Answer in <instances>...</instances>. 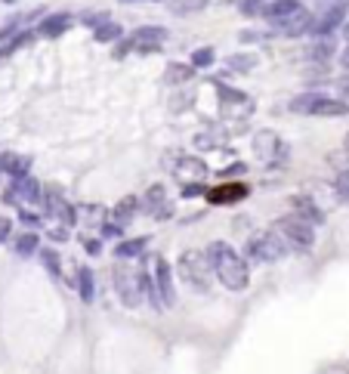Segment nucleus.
<instances>
[{"instance_id": "obj_1", "label": "nucleus", "mask_w": 349, "mask_h": 374, "mask_svg": "<svg viewBox=\"0 0 349 374\" xmlns=\"http://www.w3.org/2000/svg\"><path fill=\"white\" fill-rule=\"evenodd\" d=\"M204 254H207L210 269H214V276L223 282V288H229V291H244V288L251 285L248 260H244V254H238L229 242H210Z\"/></svg>"}, {"instance_id": "obj_2", "label": "nucleus", "mask_w": 349, "mask_h": 374, "mask_svg": "<svg viewBox=\"0 0 349 374\" xmlns=\"http://www.w3.org/2000/svg\"><path fill=\"white\" fill-rule=\"evenodd\" d=\"M176 276H180L183 282L192 288V291L207 294L210 291V276H214L207 254H198V251L180 254V260H176Z\"/></svg>"}, {"instance_id": "obj_3", "label": "nucleus", "mask_w": 349, "mask_h": 374, "mask_svg": "<svg viewBox=\"0 0 349 374\" xmlns=\"http://www.w3.org/2000/svg\"><path fill=\"white\" fill-rule=\"evenodd\" d=\"M291 112L294 115H312V118H343L349 115L346 99H334L325 93H300L291 99Z\"/></svg>"}, {"instance_id": "obj_4", "label": "nucleus", "mask_w": 349, "mask_h": 374, "mask_svg": "<svg viewBox=\"0 0 349 374\" xmlns=\"http://www.w3.org/2000/svg\"><path fill=\"white\" fill-rule=\"evenodd\" d=\"M275 232L285 238V244L291 251H309L312 244H316V229H312L309 220L297 217V214H285L275 220Z\"/></svg>"}, {"instance_id": "obj_5", "label": "nucleus", "mask_w": 349, "mask_h": 374, "mask_svg": "<svg viewBox=\"0 0 349 374\" xmlns=\"http://www.w3.org/2000/svg\"><path fill=\"white\" fill-rule=\"evenodd\" d=\"M244 254H248L251 263H278V260H285L287 244L278 232H257L244 244Z\"/></svg>"}, {"instance_id": "obj_6", "label": "nucleus", "mask_w": 349, "mask_h": 374, "mask_svg": "<svg viewBox=\"0 0 349 374\" xmlns=\"http://www.w3.org/2000/svg\"><path fill=\"white\" fill-rule=\"evenodd\" d=\"M253 155H260L266 164H285L287 155H291V149H287V142L278 133L260 130L253 136Z\"/></svg>"}, {"instance_id": "obj_7", "label": "nucleus", "mask_w": 349, "mask_h": 374, "mask_svg": "<svg viewBox=\"0 0 349 374\" xmlns=\"http://www.w3.org/2000/svg\"><path fill=\"white\" fill-rule=\"evenodd\" d=\"M127 40H130L133 53H158V50L167 44V28L164 25H142V28H136Z\"/></svg>"}, {"instance_id": "obj_8", "label": "nucleus", "mask_w": 349, "mask_h": 374, "mask_svg": "<svg viewBox=\"0 0 349 374\" xmlns=\"http://www.w3.org/2000/svg\"><path fill=\"white\" fill-rule=\"evenodd\" d=\"M4 201L16 204V208H22V204H40L44 201V189H40V183L34 180V176H19V180H13V186L4 192Z\"/></svg>"}, {"instance_id": "obj_9", "label": "nucleus", "mask_w": 349, "mask_h": 374, "mask_svg": "<svg viewBox=\"0 0 349 374\" xmlns=\"http://www.w3.org/2000/svg\"><path fill=\"white\" fill-rule=\"evenodd\" d=\"M170 170H173V176L183 183H201L210 176V167L204 164L198 155H176L170 161Z\"/></svg>"}, {"instance_id": "obj_10", "label": "nucleus", "mask_w": 349, "mask_h": 374, "mask_svg": "<svg viewBox=\"0 0 349 374\" xmlns=\"http://www.w3.org/2000/svg\"><path fill=\"white\" fill-rule=\"evenodd\" d=\"M112 276H115V291H118V297H121V303L127 306V310H136V306L142 303L139 278H136L130 269H121V266H115Z\"/></svg>"}, {"instance_id": "obj_11", "label": "nucleus", "mask_w": 349, "mask_h": 374, "mask_svg": "<svg viewBox=\"0 0 349 374\" xmlns=\"http://www.w3.org/2000/svg\"><path fill=\"white\" fill-rule=\"evenodd\" d=\"M343 25H346V4H334V6H328L321 16H316L312 34H316V38H331V34L340 31Z\"/></svg>"}, {"instance_id": "obj_12", "label": "nucleus", "mask_w": 349, "mask_h": 374, "mask_svg": "<svg viewBox=\"0 0 349 374\" xmlns=\"http://www.w3.org/2000/svg\"><path fill=\"white\" fill-rule=\"evenodd\" d=\"M312 22H316V16L300 6V10L291 13L285 22H278L275 31L285 34V38H303V34H312Z\"/></svg>"}, {"instance_id": "obj_13", "label": "nucleus", "mask_w": 349, "mask_h": 374, "mask_svg": "<svg viewBox=\"0 0 349 374\" xmlns=\"http://www.w3.org/2000/svg\"><path fill=\"white\" fill-rule=\"evenodd\" d=\"M155 285L161 294V303L173 306L176 303V288H173V266L164 257H155Z\"/></svg>"}, {"instance_id": "obj_14", "label": "nucleus", "mask_w": 349, "mask_h": 374, "mask_svg": "<svg viewBox=\"0 0 349 374\" xmlns=\"http://www.w3.org/2000/svg\"><path fill=\"white\" fill-rule=\"evenodd\" d=\"M44 208H47V214L59 217L62 223H74V220H78V210H74V204H68L59 189H44Z\"/></svg>"}, {"instance_id": "obj_15", "label": "nucleus", "mask_w": 349, "mask_h": 374, "mask_svg": "<svg viewBox=\"0 0 349 374\" xmlns=\"http://www.w3.org/2000/svg\"><path fill=\"white\" fill-rule=\"evenodd\" d=\"M71 25H74V16L71 13H50V16L40 19L38 34H40V38H62Z\"/></svg>"}, {"instance_id": "obj_16", "label": "nucleus", "mask_w": 349, "mask_h": 374, "mask_svg": "<svg viewBox=\"0 0 349 374\" xmlns=\"http://www.w3.org/2000/svg\"><path fill=\"white\" fill-rule=\"evenodd\" d=\"M71 288L81 294L84 303H93V297H96V276H93L90 266H74V278H71Z\"/></svg>"}, {"instance_id": "obj_17", "label": "nucleus", "mask_w": 349, "mask_h": 374, "mask_svg": "<svg viewBox=\"0 0 349 374\" xmlns=\"http://www.w3.org/2000/svg\"><path fill=\"white\" fill-rule=\"evenodd\" d=\"M300 10V0H269L266 6H263V19H269L272 25H278V22H285L291 13Z\"/></svg>"}, {"instance_id": "obj_18", "label": "nucleus", "mask_w": 349, "mask_h": 374, "mask_svg": "<svg viewBox=\"0 0 349 374\" xmlns=\"http://www.w3.org/2000/svg\"><path fill=\"white\" fill-rule=\"evenodd\" d=\"M0 167H4L6 176L19 180V176H28L31 158H28V155H16V152H4V155H0Z\"/></svg>"}, {"instance_id": "obj_19", "label": "nucleus", "mask_w": 349, "mask_h": 374, "mask_svg": "<svg viewBox=\"0 0 349 374\" xmlns=\"http://www.w3.org/2000/svg\"><path fill=\"white\" fill-rule=\"evenodd\" d=\"M142 210H149L151 217H170V201H167L164 186H151V189L146 192V204H142Z\"/></svg>"}, {"instance_id": "obj_20", "label": "nucleus", "mask_w": 349, "mask_h": 374, "mask_svg": "<svg viewBox=\"0 0 349 374\" xmlns=\"http://www.w3.org/2000/svg\"><path fill=\"white\" fill-rule=\"evenodd\" d=\"M136 278H139V291L149 300L151 310H164V303H161V294H158V285H155V272L139 269V272H136Z\"/></svg>"}, {"instance_id": "obj_21", "label": "nucleus", "mask_w": 349, "mask_h": 374, "mask_svg": "<svg viewBox=\"0 0 349 374\" xmlns=\"http://www.w3.org/2000/svg\"><path fill=\"white\" fill-rule=\"evenodd\" d=\"M149 248V238L146 235H136V238H121L118 242V248H115V257L118 260H133V257H139L142 251Z\"/></svg>"}, {"instance_id": "obj_22", "label": "nucleus", "mask_w": 349, "mask_h": 374, "mask_svg": "<svg viewBox=\"0 0 349 374\" xmlns=\"http://www.w3.org/2000/svg\"><path fill=\"white\" fill-rule=\"evenodd\" d=\"M291 204H294V214L297 217H303V220H309L312 226H319V223H325V210L321 208H316V204H312L309 198H291Z\"/></svg>"}, {"instance_id": "obj_23", "label": "nucleus", "mask_w": 349, "mask_h": 374, "mask_svg": "<svg viewBox=\"0 0 349 374\" xmlns=\"http://www.w3.org/2000/svg\"><path fill=\"white\" fill-rule=\"evenodd\" d=\"M13 251L19 254V257H34V254L40 251V238H38V232H22V235H16L13 238Z\"/></svg>"}, {"instance_id": "obj_24", "label": "nucleus", "mask_w": 349, "mask_h": 374, "mask_svg": "<svg viewBox=\"0 0 349 374\" xmlns=\"http://www.w3.org/2000/svg\"><path fill=\"white\" fill-rule=\"evenodd\" d=\"M334 53H337V47H334V40L331 38H316L309 44V50H306V56H309L312 62H328Z\"/></svg>"}, {"instance_id": "obj_25", "label": "nucleus", "mask_w": 349, "mask_h": 374, "mask_svg": "<svg viewBox=\"0 0 349 374\" xmlns=\"http://www.w3.org/2000/svg\"><path fill=\"white\" fill-rule=\"evenodd\" d=\"M124 38V28L118 22H102L99 28H93V40H96V44H115V40H121Z\"/></svg>"}, {"instance_id": "obj_26", "label": "nucleus", "mask_w": 349, "mask_h": 374, "mask_svg": "<svg viewBox=\"0 0 349 374\" xmlns=\"http://www.w3.org/2000/svg\"><path fill=\"white\" fill-rule=\"evenodd\" d=\"M195 74V65H183V62H173V65H167V72H164V81L167 84H185Z\"/></svg>"}, {"instance_id": "obj_27", "label": "nucleus", "mask_w": 349, "mask_h": 374, "mask_svg": "<svg viewBox=\"0 0 349 374\" xmlns=\"http://www.w3.org/2000/svg\"><path fill=\"white\" fill-rule=\"evenodd\" d=\"M38 257L40 263H44V269L50 272L53 278H62V263H59V254L53 248H44V251H38Z\"/></svg>"}, {"instance_id": "obj_28", "label": "nucleus", "mask_w": 349, "mask_h": 374, "mask_svg": "<svg viewBox=\"0 0 349 374\" xmlns=\"http://www.w3.org/2000/svg\"><path fill=\"white\" fill-rule=\"evenodd\" d=\"M136 210H139V201H136V198L118 201V208H115V223H130Z\"/></svg>"}, {"instance_id": "obj_29", "label": "nucleus", "mask_w": 349, "mask_h": 374, "mask_svg": "<svg viewBox=\"0 0 349 374\" xmlns=\"http://www.w3.org/2000/svg\"><path fill=\"white\" fill-rule=\"evenodd\" d=\"M204 6H207V0H173V4H170V10L180 13V16H189V13L204 10Z\"/></svg>"}, {"instance_id": "obj_30", "label": "nucleus", "mask_w": 349, "mask_h": 374, "mask_svg": "<svg viewBox=\"0 0 349 374\" xmlns=\"http://www.w3.org/2000/svg\"><path fill=\"white\" fill-rule=\"evenodd\" d=\"M214 59H217V53L210 47H198L192 53V65L195 68H210V65H214Z\"/></svg>"}, {"instance_id": "obj_31", "label": "nucleus", "mask_w": 349, "mask_h": 374, "mask_svg": "<svg viewBox=\"0 0 349 374\" xmlns=\"http://www.w3.org/2000/svg\"><path fill=\"white\" fill-rule=\"evenodd\" d=\"M229 65L235 72H251V68H257V56H229Z\"/></svg>"}, {"instance_id": "obj_32", "label": "nucleus", "mask_w": 349, "mask_h": 374, "mask_svg": "<svg viewBox=\"0 0 349 374\" xmlns=\"http://www.w3.org/2000/svg\"><path fill=\"white\" fill-rule=\"evenodd\" d=\"M334 192L349 204V170H343V174H340L337 180H334Z\"/></svg>"}, {"instance_id": "obj_33", "label": "nucleus", "mask_w": 349, "mask_h": 374, "mask_svg": "<svg viewBox=\"0 0 349 374\" xmlns=\"http://www.w3.org/2000/svg\"><path fill=\"white\" fill-rule=\"evenodd\" d=\"M81 22H84V25H90V28H99L102 22H108V13H84V16H81Z\"/></svg>"}, {"instance_id": "obj_34", "label": "nucleus", "mask_w": 349, "mask_h": 374, "mask_svg": "<svg viewBox=\"0 0 349 374\" xmlns=\"http://www.w3.org/2000/svg\"><path fill=\"white\" fill-rule=\"evenodd\" d=\"M19 220L25 226H31V229H38L40 226V217L38 214H31V210H25V208H19Z\"/></svg>"}, {"instance_id": "obj_35", "label": "nucleus", "mask_w": 349, "mask_h": 374, "mask_svg": "<svg viewBox=\"0 0 349 374\" xmlns=\"http://www.w3.org/2000/svg\"><path fill=\"white\" fill-rule=\"evenodd\" d=\"M10 229H13L10 220H0V242H6V238H10Z\"/></svg>"}, {"instance_id": "obj_36", "label": "nucleus", "mask_w": 349, "mask_h": 374, "mask_svg": "<svg viewBox=\"0 0 349 374\" xmlns=\"http://www.w3.org/2000/svg\"><path fill=\"white\" fill-rule=\"evenodd\" d=\"M84 248H87L90 254H99V248H102V244L96 242V238H84Z\"/></svg>"}, {"instance_id": "obj_37", "label": "nucleus", "mask_w": 349, "mask_h": 374, "mask_svg": "<svg viewBox=\"0 0 349 374\" xmlns=\"http://www.w3.org/2000/svg\"><path fill=\"white\" fill-rule=\"evenodd\" d=\"M340 93H343V99H349V74H343V78H340Z\"/></svg>"}, {"instance_id": "obj_38", "label": "nucleus", "mask_w": 349, "mask_h": 374, "mask_svg": "<svg viewBox=\"0 0 349 374\" xmlns=\"http://www.w3.org/2000/svg\"><path fill=\"white\" fill-rule=\"evenodd\" d=\"M340 65H343L346 72H349V44L343 47V53H340Z\"/></svg>"}, {"instance_id": "obj_39", "label": "nucleus", "mask_w": 349, "mask_h": 374, "mask_svg": "<svg viewBox=\"0 0 349 374\" xmlns=\"http://www.w3.org/2000/svg\"><path fill=\"white\" fill-rule=\"evenodd\" d=\"M53 238H56V242H65V238H68V232H65V226H59V229H53Z\"/></svg>"}, {"instance_id": "obj_40", "label": "nucleus", "mask_w": 349, "mask_h": 374, "mask_svg": "<svg viewBox=\"0 0 349 374\" xmlns=\"http://www.w3.org/2000/svg\"><path fill=\"white\" fill-rule=\"evenodd\" d=\"M343 38H346V44H349V19H346V25H343Z\"/></svg>"}, {"instance_id": "obj_41", "label": "nucleus", "mask_w": 349, "mask_h": 374, "mask_svg": "<svg viewBox=\"0 0 349 374\" xmlns=\"http://www.w3.org/2000/svg\"><path fill=\"white\" fill-rule=\"evenodd\" d=\"M343 146H346V152H349V136H346V140H343Z\"/></svg>"}, {"instance_id": "obj_42", "label": "nucleus", "mask_w": 349, "mask_h": 374, "mask_svg": "<svg viewBox=\"0 0 349 374\" xmlns=\"http://www.w3.org/2000/svg\"><path fill=\"white\" fill-rule=\"evenodd\" d=\"M121 4H136V0H121Z\"/></svg>"}]
</instances>
